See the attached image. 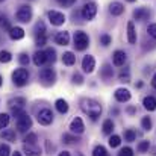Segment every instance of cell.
<instances>
[{"label":"cell","mask_w":156,"mask_h":156,"mask_svg":"<svg viewBox=\"0 0 156 156\" xmlns=\"http://www.w3.org/2000/svg\"><path fill=\"white\" fill-rule=\"evenodd\" d=\"M132 15H133V18H135L136 21H146V20L150 18L152 12H150V9H147V8L143 6V8H136Z\"/></svg>","instance_id":"cell-14"},{"label":"cell","mask_w":156,"mask_h":156,"mask_svg":"<svg viewBox=\"0 0 156 156\" xmlns=\"http://www.w3.org/2000/svg\"><path fill=\"white\" fill-rule=\"evenodd\" d=\"M59 5H62V6H71L76 0H56Z\"/></svg>","instance_id":"cell-48"},{"label":"cell","mask_w":156,"mask_h":156,"mask_svg":"<svg viewBox=\"0 0 156 156\" xmlns=\"http://www.w3.org/2000/svg\"><path fill=\"white\" fill-rule=\"evenodd\" d=\"M94 68H96V59H94V56L85 55L83 59H82V70H83L85 73L90 74V73L94 71Z\"/></svg>","instance_id":"cell-11"},{"label":"cell","mask_w":156,"mask_h":156,"mask_svg":"<svg viewBox=\"0 0 156 156\" xmlns=\"http://www.w3.org/2000/svg\"><path fill=\"white\" fill-rule=\"evenodd\" d=\"M46 55H47V59H49V62H55V61H56V52H55V49L49 47V49L46 50Z\"/></svg>","instance_id":"cell-43"},{"label":"cell","mask_w":156,"mask_h":156,"mask_svg":"<svg viewBox=\"0 0 156 156\" xmlns=\"http://www.w3.org/2000/svg\"><path fill=\"white\" fill-rule=\"evenodd\" d=\"M150 83H152V88L156 90V73L153 74V77H152V82H150Z\"/></svg>","instance_id":"cell-50"},{"label":"cell","mask_w":156,"mask_h":156,"mask_svg":"<svg viewBox=\"0 0 156 156\" xmlns=\"http://www.w3.org/2000/svg\"><path fill=\"white\" fill-rule=\"evenodd\" d=\"M46 35V24L43 21H38L35 26V37H43Z\"/></svg>","instance_id":"cell-33"},{"label":"cell","mask_w":156,"mask_h":156,"mask_svg":"<svg viewBox=\"0 0 156 156\" xmlns=\"http://www.w3.org/2000/svg\"><path fill=\"white\" fill-rule=\"evenodd\" d=\"M46 43H47V38H46V35H43V37H35V44H37L38 47H43Z\"/></svg>","instance_id":"cell-46"},{"label":"cell","mask_w":156,"mask_h":156,"mask_svg":"<svg viewBox=\"0 0 156 156\" xmlns=\"http://www.w3.org/2000/svg\"><path fill=\"white\" fill-rule=\"evenodd\" d=\"M71 82H73L74 85H82V83H83L82 74H80V73H74V74L71 76Z\"/></svg>","instance_id":"cell-41"},{"label":"cell","mask_w":156,"mask_h":156,"mask_svg":"<svg viewBox=\"0 0 156 156\" xmlns=\"http://www.w3.org/2000/svg\"><path fill=\"white\" fill-rule=\"evenodd\" d=\"M136 140V132L133 129H126L124 130V141L127 143H133Z\"/></svg>","instance_id":"cell-30"},{"label":"cell","mask_w":156,"mask_h":156,"mask_svg":"<svg viewBox=\"0 0 156 156\" xmlns=\"http://www.w3.org/2000/svg\"><path fill=\"white\" fill-rule=\"evenodd\" d=\"M114 97H115L117 102H120V103H126V102L130 100L132 94H130V91H129L127 88H117L115 93H114Z\"/></svg>","instance_id":"cell-12"},{"label":"cell","mask_w":156,"mask_h":156,"mask_svg":"<svg viewBox=\"0 0 156 156\" xmlns=\"http://www.w3.org/2000/svg\"><path fill=\"white\" fill-rule=\"evenodd\" d=\"M109 12H111V15H114V17H120V15L124 12V5L120 3V2H112V3L109 5Z\"/></svg>","instance_id":"cell-17"},{"label":"cell","mask_w":156,"mask_h":156,"mask_svg":"<svg viewBox=\"0 0 156 156\" xmlns=\"http://www.w3.org/2000/svg\"><path fill=\"white\" fill-rule=\"evenodd\" d=\"M99 41H100V44H102L103 47H108V46H109V44L112 43V38H111V35H108V34H103V35H100Z\"/></svg>","instance_id":"cell-39"},{"label":"cell","mask_w":156,"mask_h":156,"mask_svg":"<svg viewBox=\"0 0 156 156\" xmlns=\"http://www.w3.org/2000/svg\"><path fill=\"white\" fill-rule=\"evenodd\" d=\"M37 133H27L26 136H24V144H37Z\"/></svg>","instance_id":"cell-40"},{"label":"cell","mask_w":156,"mask_h":156,"mask_svg":"<svg viewBox=\"0 0 156 156\" xmlns=\"http://www.w3.org/2000/svg\"><path fill=\"white\" fill-rule=\"evenodd\" d=\"M149 149H150V141H147V140L140 141L138 146H136V150H138L140 153H146V152H149Z\"/></svg>","instance_id":"cell-31"},{"label":"cell","mask_w":156,"mask_h":156,"mask_svg":"<svg viewBox=\"0 0 156 156\" xmlns=\"http://www.w3.org/2000/svg\"><path fill=\"white\" fill-rule=\"evenodd\" d=\"M152 126H153V123H152V118H150V117H143V118H141V127H143L146 132L150 130Z\"/></svg>","instance_id":"cell-35"},{"label":"cell","mask_w":156,"mask_h":156,"mask_svg":"<svg viewBox=\"0 0 156 156\" xmlns=\"http://www.w3.org/2000/svg\"><path fill=\"white\" fill-rule=\"evenodd\" d=\"M62 62H64V65H67V67L74 65V64H76V56H74V53L73 52H65L64 55H62Z\"/></svg>","instance_id":"cell-25"},{"label":"cell","mask_w":156,"mask_h":156,"mask_svg":"<svg viewBox=\"0 0 156 156\" xmlns=\"http://www.w3.org/2000/svg\"><path fill=\"white\" fill-rule=\"evenodd\" d=\"M2 2H5V0H0V3H2Z\"/></svg>","instance_id":"cell-55"},{"label":"cell","mask_w":156,"mask_h":156,"mask_svg":"<svg viewBox=\"0 0 156 156\" xmlns=\"http://www.w3.org/2000/svg\"><path fill=\"white\" fill-rule=\"evenodd\" d=\"M62 141H64L65 144H76V143H79L80 140H79V136H77L76 133H65V135L62 136Z\"/></svg>","instance_id":"cell-28"},{"label":"cell","mask_w":156,"mask_h":156,"mask_svg":"<svg viewBox=\"0 0 156 156\" xmlns=\"http://www.w3.org/2000/svg\"><path fill=\"white\" fill-rule=\"evenodd\" d=\"M59 156H71V155H70V152H65V150H64V152L59 153Z\"/></svg>","instance_id":"cell-51"},{"label":"cell","mask_w":156,"mask_h":156,"mask_svg":"<svg viewBox=\"0 0 156 156\" xmlns=\"http://www.w3.org/2000/svg\"><path fill=\"white\" fill-rule=\"evenodd\" d=\"M32 15H34V12H32V8L29 5H21L18 8L17 14H15L17 20L21 21V23H29L32 20Z\"/></svg>","instance_id":"cell-5"},{"label":"cell","mask_w":156,"mask_h":156,"mask_svg":"<svg viewBox=\"0 0 156 156\" xmlns=\"http://www.w3.org/2000/svg\"><path fill=\"white\" fill-rule=\"evenodd\" d=\"M40 79H41V82H43L46 87H50V85L55 83V80H56V73H55V70H53L52 67L43 68V70L40 71Z\"/></svg>","instance_id":"cell-6"},{"label":"cell","mask_w":156,"mask_h":156,"mask_svg":"<svg viewBox=\"0 0 156 156\" xmlns=\"http://www.w3.org/2000/svg\"><path fill=\"white\" fill-rule=\"evenodd\" d=\"M108 143H109V147L115 149V147H118V146L121 144V136H118V135H111Z\"/></svg>","instance_id":"cell-34"},{"label":"cell","mask_w":156,"mask_h":156,"mask_svg":"<svg viewBox=\"0 0 156 156\" xmlns=\"http://www.w3.org/2000/svg\"><path fill=\"white\" fill-rule=\"evenodd\" d=\"M80 109H82L93 121H96V120L102 115V111H103L102 105L99 103L97 100H94V99H82V100H80Z\"/></svg>","instance_id":"cell-1"},{"label":"cell","mask_w":156,"mask_h":156,"mask_svg":"<svg viewBox=\"0 0 156 156\" xmlns=\"http://www.w3.org/2000/svg\"><path fill=\"white\" fill-rule=\"evenodd\" d=\"M18 62H20L21 65H27V64H29V56H27V53H20Z\"/></svg>","instance_id":"cell-47"},{"label":"cell","mask_w":156,"mask_h":156,"mask_svg":"<svg viewBox=\"0 0 156 156\" xmlns=\"http://www.w3.org/2000/svg\"><path fill=\"white\" fill-rule=\"evenodd\" d=\"M11 61H12V55L8 52V50H2L0 52V62L2 64H8Z\"/></svg>","instance_id":"cell-38"},{"label":"cell","mask_w":156,"mask_h":156,"mask_svg":"<svg viewBox=\"0 0 156 156\" xmlns=\"http://www.w3.org/2000/svg\"><path fill=\"white\" fill-rule=\"evenodd\" d=\"M12 82L17 87H24L29 82V71L26 68H17L12 73Z\"/></svg>","instance_id":"cell-3"},{"label":"cell","mask_w":156,"mask_h":156,"mask_svg":"<svg viewBox=\"0 0 156 156\" xmlns=\"http://www.w3.org/2000/svg\"><path fill=\"white\" fill-rule=\"evenodd\" d=\"M114 127H115V124H114V121H112L111 118L105 120L103 124H102V130H103L105 135H112V132H114Z\"/></svg>","instance_id":"cell-26"},{"label":"cell","mask_w":156,"mask_h":156,"mask_svg":"<svg viewBox=\"0 0 156 156\" xmlns=\"http://www.w3.org/2000/svg\"><path fill=\"white\" fill-rule=\"evenodd\" d=\"M80 15H82V18L87 20V21L94 20V17L97 15V5H96L94 2H87V3H83L82 11H80Z\"/></svg>","instance_id":"cell-4"},{"label":"cell","mask_w":156,"mask_h":156,"mask_svg":"<svg viewBox=\"0 0 156 156\" xmlns=\"http://www.w3.org/2000/svg\"><path fill=\"white\" fill-rule=\"evenodd\" d=\"M93 156H111V155L108 153L106 147H103V146L100 144V146H96V147H94V150H93Z\"/></svg>","instance_id":"cell-32"},{"label":"cell","mask_w":156,"mask_h":156,"mask_svg":"<svg viewBox=\"0 0 156 156\" xmlns=\"http://www.w3.org/2000/svg\"><path fill=\"white\" fill-rule=\"evenodd\" d=\"M47 17H49V21L52 23L53 26H62L65 23V14L59 12V11H49L47 12Z\"/></svg>","instance_id":"cell-9"},{"label":"cell","mask_w":156,"mask_h":156,"mask_svg":"<svg viewBox=\"0 0 156 156\" xmlns=\"http://www.w3.org/2000/svg\"><path fill=\"white\" fill-rule=\"evenodd\" d=\"M85 130V124H83V120L80 117H74L70 123V132L71 133H76V135H80L83 133Z\"/></svg>","instance_id":"cell-10"},{"label":"cell","mask_w":156,"mask_h":156,"mask_svg":"<svg viewBox=\"0 0 156 156\" xmlns=\"http://www.w3.org/2000/svg\"><path fill=\"white\" fill-rule=\"evenodd\" d=\"M127 2H129V3H133V2H136V0H127Z\"/></svg>","instance_id":"cell-54"},{"label":"cell","mask_w":156,"mask_h":156,"mask_svg":"<svg viewBox=\"0 0 156 156\" xmlns=\"http://www.w3.org/2000/svg\"><path fill=\"white\" fill-rule=\"evenodd\" d=\"M8 105L11 106V109H15V108H24L26 105V99L24 97H15V99H11Z\"/></svg>","instance_id":"cell-27"},{"label":"cell","mask_w":156,"mask_h":156,"mask_svg":"<svg viewBox=\"0 0 156 156\" xmlns=\"http://www.w3.org/2000/svg\"><path fill=\"white\" fill-rule=\"evenodd\" d=\"M11 155V147L8 144H0V156H9Z\"/></svg>","instance_id":"cell-42"},{"label":"cell","mask_w":156,"mask_h":156,"mask_svg":"<svg viewBox=\"0 0 156 156\" xmlns=\"http://www.w3.org/2000/svg\"><path fill=\"white\" fill-rule=\"evenodd\" d=\"M143 106H144L149 112L156 111V97L155 96H146L144 100H143Z\"/></svg>","instance_id":"cell-21"},{"label":"cell","mask_w":156,"mask_h":156,"mask_svg":"<svg viewBox=\"0 0 156 156\" xmlns=\"http://www.w3.org/2000/svg\"><path fill=\"white\" fill-rule=\"evenodd\" d=\"M55 108H56V111H58L59 114H67V112H68V109H70L68 102H67V100H64V99H58V100L55 102Z\"/></svg>","instance_id":"cell-23"},{"label":"cell","mask_w":156,"mask_h":156,"mask_svg":"<svg viewBox=\"0 0 156 156\" xmlns=\"http://www.w3.org/2000/svg\"><path fill=\"white\" fill-rule=\"evenodd\" d=\"M9 120H11V117H9L8 114H5V112H2V114H0V130L8 127V124H9Z\"/></svg>","instance_id":"cell-36"},{"label":"cell","mask_w":156,"mask_h":156,"mask_svg":"<svg viewBox=\"0 0 156 156\" xmlns=\"http://www.w3.org/2000/svg\"><path fill=\"white\" fill-rule=\"evenodd\" d=\"M118 80L123 82V83L130 82V71H129V68H123V70L120 71V74H118Z\"/></svg>","instance_id":"cell-29"},{"label":"cell","mask_w":156,"mask_h":156,"mask_svg":"<svg viewBox=\"0 0 156 156\" xmlns=\"http://www.w3.org/2000/svg\"><path fill=\"white\" fill-rule=\"evenodd\" d=\"M73 41H74L76 50H79V52H83V50L88 49V46H90V37H88L83 30H77V32L74 34Z\"/></svg>","instance_id":"cell-2"},{"label":"cell","mask_w":156,"mask_h":156,"mask_svg":"<svg viewBox=\"0 0 156 156\" xmlns=\"http://www.w3.org/2000/svg\"><path fill=\"white\" fill-rule=\"evenodd\" d=\"M23 152L26 156H41V149L37 147V144H24L23 147Z\"/></svg>","instance_id":"cell-18"},{"label":"cell","mask_w":156,"mask_h":156,"mask_svg":"<svg viewBox=\"0 0 156 156\" xmlns=\"http://www.w3.org/2000/svg\"><path fill=\"white\" fill-rule=\"evenodd\" d=\"M2 85H3V77L0 76V87H2Z\"/></svg>","instance_id":"cell-53"},{"label":"cell","mask_w":156,"mask_h":156,"mask_svg":"<svg viewBox=\"0 0 156 156\" xmlns=\"http://www.w3.org/2000/svg\"><path fill=\"white\" fill-rule=\"evenodd\" d=\"M0 27L5 29V30L11 29V23H9V20H8V17L5 14H0Z\"/></svg>","instance_id":"cell-37"},{"label":"cell","mask_w":156,"mask_h":156,"mask_svg":"<svg viewBox=\"0 0 156 156\" xmlns=\"http://www.w3.org/2000/svg\"><path fill=\"white\" fill-rule=\"evenodd\" d=\"M46 62H49L46 52H43V50H38V52L34 53V64H35L37 67H41V65H44Z\"/></svg>","instance_id":"cell-19"},{"label":"cell","mask_w":156,"mask_h":156,"mask_svg":"<svg viewBox=\"0 0 156 156\" xmlns=\"http://www.w3.org/2000/svg\"><path fill=\"white\" fill-rule=\"evenodd\" d=\"M0 138L3 141H9V143H15V130L12 129H6L0 132Z\"/></svg>","instance_id":"cell-24"},{"label":"cell","mask_w":156,"mask_h":156,"mask_svg":"<svg viewBox=\"0 0 156 156\" xmlns=\"http://www.w3.org/2000/svg\"><path fill=\"white\" fill-rule=\"evenodd\" d=\"M37 118H38V123H40V124L49 126V124L53 123V112L49 109V108H44V109H41V111L38 112Z\"/></svg>","instance_id":"cell-8"},{"label":"cell","mask_w":156,"mask_h":156,"mask_svg":"<svg viewBox=\"0 0 156 156\" xmlns=\"http://www.w3.org/2000/svg\"><path fill=\"white\" fill-rule=\"evenodd\" d=\"M118 156H135V155H133V150L130 147H123L118 152Z\"/></svg>","instance_id":"cell-44"},{"label":"cell","mask_w":156,"mask_h":156,"mask_svg":"<svg viewBox=\"0 0 156 156\" xmlns=\"http://www.w3.org/2000/svg\"><path fill=\"white\" fill-rule=\"evenodd\" d=\"M147 34H149L153 40H156V23L149 24V27H147Z\"/></svg>","instance_id":"cell-45"},{"label":"cell","mask_w":156,"mask_h":156,"mask_svg":"<svg viewBox=\"0 0 156 156\" xmlns=\"http://www.w3.org/2000/svg\"><path fill=\"white\" fill-rule=\"evenodd\" d=\"M112 76H114V68H112V65L105 64L103 67H102V70H100V77L105 79V80H109V79H112Z\"/></svg>","instance_id":"cell-22"},{"label":"cell","mask_w":156,"mask_h":156,"mask_svg":"<svg viewBox=\"0 0 156 156\" xmlns=\"http://www.w3.org/2000/svg\"><path fill=\"white\" fill-rule=\"evenodd\" d=\"M12 156H21V153H20V152H14V153H12Z\"/></svg>","instance_id":"cell-52"},{"label":"cell","mask_w":156,"mask_h":156,"mask_svg":"<svg viewBox=\"0 0 156 156\" xmlns=\"http://www.w3.org/2000/svg\"><path fill=\"white\" fill-rule=\"evenodd\" d=\"M55 43L59 46H68L70 44V34L67 30H61L55 35Z\"/></svg>","instance_id":"cell-16"},{"label":"cell","mask_w":156,"mask_h":156,"mask_svg":"<svg viewBox=\"0 0 156 156\" xmlns=\"http://www.w3.org/2000/svg\"><path fill=\"white\" fill-rule=\"evenodd\" d=\"M9 37H11V40H14V41L23 40V38H24V29H23V27H18V26L11 27V29H9Z\"/></svg>","instance_id":"cell-20"},{"label":"cell","mask_w":156,"mask_h":156,"mask_svg":"<svg viewBox=\"0 0 156 156\" xmlns=\"http://www.w3.org/2000/svg\"><path fill=\"white\" fill-rule=\"evenodd\" d=\"M30 127H32V118H30L27 114H24V115H21L20 118H17V130H18V132L26 133Z\"/></svg>","instance_id":"cell-7"},{"label":"cell","mask_w":156,"mask_h":156,"mask_svg":"<svg viewBox=\"0 0 156 156\" xmlns=\"http://www.w3.org/2000/svg\"><path fill=\"white\" fill-rule=\"evenodd\" d=\"M138 35H136V27L133 24V21L127 23V43L129 44H136Z\"/></svg>","instance_id":"cell-15"},{"label":"cell","mask_w":156,"mask_h":156,"mask_svg":"<svg viewBox=\"0 0 156 156\" xmlns=\"http://www.w3.org/2000/svg\"><path fill=\"white\" fill-rule=\"evenodd\" d=\"M126 111H127V114H130V115H133V114L136 112V108H135V106H129V108H127Z\"/></svg>","instance_id":"cell-49"},{"label":"cell","mask_w":156,"mask_h":156,"mask_svg":"<svg viewBox=\"0 0 156 156\" xmlns=\"http://www.w3.org/2000/svg\"><path fill=\"white\" fill-rule=\"evenodd\" d=\"M127 61V53L124 50H115L112 53V64L115 67H123Z\"/></svg>","instance_id":"cell-13"}]
</instances>
